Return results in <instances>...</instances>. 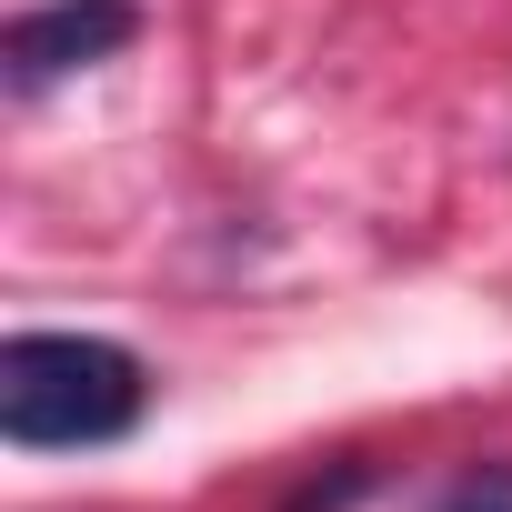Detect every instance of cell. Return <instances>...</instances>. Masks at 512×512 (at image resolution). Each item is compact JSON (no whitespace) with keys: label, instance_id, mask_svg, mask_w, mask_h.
<instances>
[{"label":"cell","instance_id":"cell-1","mask_svg":"<svg viewBox=\"0 0 512 512\" xmlns=\"http://www.w3.org/2000/svg\"><path fill=\"white\" fill-rule=\"evenodd\" d=\"M151 412L141 352L101 332H11L0 342V432L21 452H91Z\"/></svg>","mask_w":512,"mask_h":512},{"label":"cell","instance_id":"cell-2","mask_svg":"<svg viewBox=\"0 0 512 512\" xmlns=\"http://www.w3.org/2000/svg\"><path fill=\"white\" fill-rule=\"evenodd\" d=\"M141 31L131 0H41V11L11 21V41H0V61H11V91H51L91 61H111L121 41Z\"/></svg>","mask_w":512,"mask_h":512},{"label":"cell","instance_id":"cell-3","mask_svg":"<svg viewBox=\"0 0 512 512\" xmlns=\"http://www.w3.org/2000/svg\"><path fill=\"white\" fill-rule=\"evenodd\" d=\"M432 512H512V462H472Z\"/></svg>","mask_w":512,"mask_h":512}]
</instances>
